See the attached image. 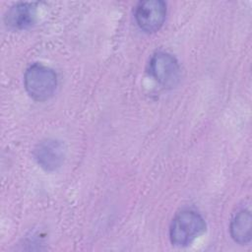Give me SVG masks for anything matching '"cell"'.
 Masks as SVG:
<instances>
[{"label":"cell","instance_id":"cell-1","mask_svg":"<svg viewBox=\"0 0 252 252\" xmlns=\"http://www.w3.org/2000/svg\"><path fill=\"white\" fill-rule=\"evenodd\" d=\"M206 230V221L203 217L192 210L178 213L171 221L169 238L172 245L185 247L190 245Z\"/></svg>","mask_w":252,"mask_h":252},{"label":"cell","instance_id":"cell-2","mask_svg":"<svg viewBox=\"0 0 252 252\" xmlns=\"http://www.w3.org/2000/svg\"><path fill=\"white\" fill-rule=\"evenodd\" d=\"M24 86L32 98L36 101H44L55 93L57 76L51 68L34 63L25 72Z\"/></svg>","mask_w":252,"mask_h":252},{"label":"cell","instance_id":"cell-3","mask_svg":"<svg viewBox=\"0 0 252 252\" xmlns=\"http://www.w3.org/2000/svg\"><path fill=\"white\" fill-rule=\"evenodd\" d=\"M148 73L163 88H173L179 83L181 68L174 56L158 51L151 57Z\"/></svg>","mask_w":252,"mask_h":252},{"label":"cell","instance_id":"cell-4","mask_svg":"<svg viewBox=\"0 0 252 252\" xmlns=\"http://www.w3.org/2000/svg\"><path fill=\"white\" fill-rule=\"evenodd\" d=\"M166 4L161 0H146L139 2L134 11L138 27L145 32H158L165 21Z\"/></svg>","mask_w":252,"mask_h":252},{"label":"cell","instance_id":"cell-5","mask_svg":"<svg viewBox=\"0 0 252 252\" xmlns=\"http://www.w3.org/2000/svg\"><path fill=\"white\" fill-rule=\"evenodd\" d=\"M33 156L41 168L46 171H54L64 161L65 147L60 141L47 139L37 144Z\"/></svg>","mask_w":252,"mask_h":252},{"label":"cell","instance_id":"cell-6","mask_svg":"<svg viewBox=\"0 0 252 252\" xmlns=\"http://www.w3.org/2000/svg\"><path fill=\"white\" fill-rule=\"evenodd\" d=\"M36 4L19 2L10 7L4 21L7 27L13 30H25L31 27L35 20Z\"/></svg>","mask_w":252,"mask_h":252},{"label":"cell","instance_id":"cell-7","mask_svg":"<svg viewBox=\"0 0 252 252\" xmlns=\"http://www.w3.org/2000/svg\"><path fill=\"white\" fill-rule=\"evenodd\" d=\"M231 238L238 244H248L252 238V217L248 210L239 211L229 223Z\"/></svg>","mask_w":252,"mask_h":252}]
</instances>
